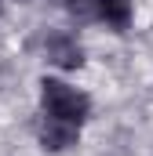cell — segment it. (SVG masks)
Segmentation results:
<instances>
[{
	"instance_id": "277c9868",
	"label": "cell",
	"mask_w": 153,
	"mask_h": 156,
	"mask_svg": "<svg viewBox=\"0 0 153 156\" xmlns=\"http://www.w3.org/2000/svg\"><path fill=\"white\" fill-rule=\"evenodd\" d=\"M102 18L110 26H117V29H124L128 18H131V4L128 0H102Z\"/></svg>"
},
{
	"instance_id": "6da1fadb",
	"label": "cell",
	"mask_w": 153,
	"mask_h": 156,
	"mask_svg": "<svg viewBox=\"0 0 153 156\" xmlns=\"http://www.w3.org/2000/svg\"><path fill=\"white\" fill-rule=\"evenodd\" d=\"M40 102H44V113H51V116H58V120H69L76 127L91 113L88 94L76 91V87H69V83H62V80H40Z\"/></svg>"
},
{
	"instance_id": "7a4b0ae2",
	"label": "cell",
	"mask_w": 153,
	"mask_h": 156,
	"mask_svg": "<svg viewBox=\"0 0 153 156\" xmlns=\"http://www.w3.org/2000/svg\"><path fill=\"white\" fill-rule=\"evenodd\" d=\"M76 123H69V120H58L51 116V113H44V120H40L37 134H40V145L47 149V153H62V149H69L76 142Z\"/></svg>"
},
{
	"instance_id": "5b68a950",
	"label": "cell",
	"mask_w": 153,
	"mask_h": 156,
	"mask_svg": "<svg viewBox=\"0 0 153 156\" xmlns=\"http://www.w3.org/2000/svg\"><path fill=\"white\" fill-rule=\"evenodd\" d=\"M69 11L76 18H102V0H69Z\"/></svg>"
},
{
	"instance_id": "3957f363",
	"label": "cell",
	"mask_w": 153,
	"mask_h": 156,
	"mask_svg": "<svg viewBox=\"0 0 153 156\" xmlns=\"http://www.w3.org/2000/svg\"><path fill=\"white\" fill-rule=\"evenodd\" d=\"M47 58L58 66V69H80L84 62V51L73 37H51L47 40Z\"/></svg>"
}]
</instances>
